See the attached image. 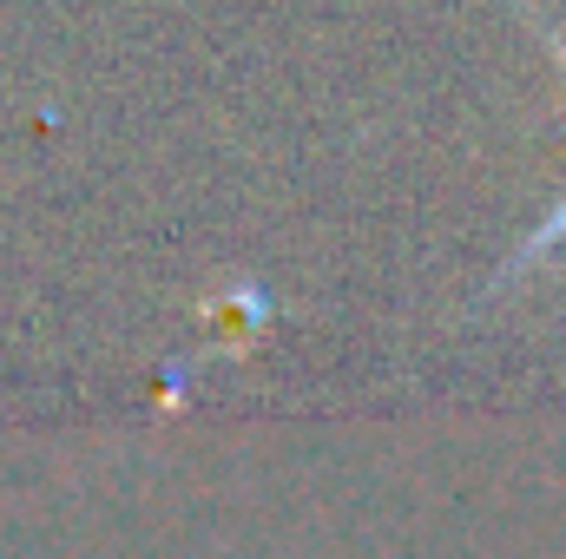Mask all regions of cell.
I'll use <instances>...</instances> for the list:
<instances>
[{
  "label": "cell",
  "instance_id": "cell-2",
  "mask_svg": "<svg viewBox=\"0 0 566 559\" xmlns=\"http://www.w3.org/2000/svg\"><path fill=\"white\" fill-rule=\"evenodd\" d=\"M547 46L560 53V66H566V33H554V27H547Z\"/></svg>",
  "mask_w": 566,
  "mask_h": 559
},
{
  "label": "cell",
  "instance_id": "cell-1",
  "mask_svg": "<svg viewBox=\"0 0 566 559\" xmlns=\"http://www.w3.org/2000/svg\"><path fill=\"white\" fill-rule=\"evenodd\" d=\"M560 238H566V198H560V211H554V218H547V224H541V231L527 238V251H521L514 264H527V257H541V251H547V244H560Z\"/></svg>",
  "mask_w": 566,
  "mask_h": 559
}]
</instances>
